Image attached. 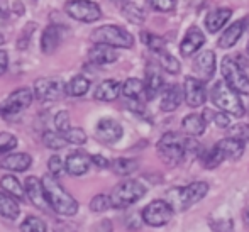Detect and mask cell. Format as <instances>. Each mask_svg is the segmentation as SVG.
Listing matches in <instances>:
<instances>
[{
  "label": "cell",
  "instance_id": "obj_29",
  "mask_svg": "<svg viewBox=\"0 0 249 232\" xmlns=\"http://www.w3.org/2000/svg\"><path fill=\"white\" fill-rule=\"evenodd\" d=\"M205 119L198 114H190L183 119V129L190 136H202L205 132Z\"/></svg>",
  "mask_w": 249,
  "mask_h": 232
},
{
  "label": "cell",
  "instance_id": "obj_4",
  "mask_svg": "<svg viewBox=\"0 0 249 232\" xmlns=\"http://www.w3.org/2000/svg\"><path fill=\"white\" fill-rule=\"evenodd\" d=\"M220 71H222L224 82L229 89H232L236 93L249 95V78L244 71L243 65L237 61L234 56H226L220 63Z\"/></svg>",
  "mask_w": 249,
  "mask_h": 232
},
{
  "label": "cell",
  "instance_id": "obj_6",
  "mask_svg": "<svg viewBox=\"0 0 249 232\" xmlns=\"http://www.w3.org/2000/svg\"><path fill=\"white\" fill-rule=\"evenodd\" d=\"M210 98H212L213 105H217L220 110L227 112V114L234 115V117H243L244 115V107L239 95L232 89H229L226 82H219L213 85Z\"/></svg>",
  "mask_w": 249,
  "mask_h": 232
},
{
  "label": "cell",
  "instance_id": "obj_51",
  "mask_svg": "<svg viewBox=\"0 0 249 232\" xmlns=\"http://www.w3.org/2000/svg\"><path fill=\"white\" fill-rule=\"evenodd\" d=\"M244 22H246V31L249 33V16L246 17V19H244Z\"/></svg>",
  "mask_w": 249,
  "mask_h": 232
},
{
  "label": "cell",
  "instance_id": "obj_27",
  "mask_svg": "<svg viewBox=\"0 0 249 232\" xmlns=\"http://www.w3.org/2000/svg\"><path fill=\"white\" fill-rule=\"evenodd\" d=\"M0 186L3 188V192L9 193V195L14 196L16 200H24L27 195L26 186H22V183H20L16 177H12V175H5V177H2V180H0Z\"/></svg>",
  "mask_w": 249,
  "mask_h": 232
},
{
  "label": "cell",
  "instance_id": "obj_46",
  "mask_svg": "<svg viewBox=\"0 0 249 232\" xmlns=\"http://www.w3.org/2000/svg\"><path fill=\"white\" fill-rule=\"evenodd\" d=\"M151 7L158 12H171L177 5L175 0H149Z\"/></svg>",
  "mask_w": 249,
  "mask_h": 232
},
{
  "label": "cell",
  "instance_id": "obj_42",
  "mask_svg": "<svg viewBox=\"0 0 249 232\" xmlns=\"http://www.w3.org/2000/svg\"><path fill=\"white\" fill-rule=\"evenodd\" d=\"M229 132H231L229 138H234V139L241 141V143H246V141H249V125L248 124L232 125V127L229 129Z\"/></svg>",
  "mask_w": 249,
  "mask_h": 232
},
{
  "label": "cell",
  "instance_id": "obj_43",
  "mask_svg": "<svg viewBox=\"0 0 249 232\" xmlns=\"http://www.w3.org/2000/svg\"><path fill=\"white\" fill-rule=\"evenodd\" d=\"M54 127L58 132H66L70 129V114L66 110H61L54 115Z\"/></svg>",
  "mask_w": 249,
  "mask_h": 232
},
{
  "label": "cell",
  "instance_id": "obj_1",
  "mask_svg": "<svg viewBox=\"0 0 249 232\" xmlns=\"http://www.w3.org/2000/svg\"><path fill=\"white\" fill-rule=\"evenodd\" d=\"M43 185H44V192H46L48 202H50L51 209L56 214L63 217H71L78 212V202L59 185V181L56 180V177L53 175H46L43 178Z\"/></svg>",
  "mask_w": 249,
  "mask_h": 232
},
{
  "label": "cell",
  "instance_id": "obj_25",
  "mask_svg": "<svg viewBox=\"0 0 249 232\" xmlns=\"http://www.w3.org/2000/svg\"><path fill=\"white\" fill-rule=\"evenodd\" d=\"M220 151L224 153L226 160H239L244 153V143L234 139V138H226L215 144Z\"/></svg>",
  "mask_w": 249,
  "mask_h": 232
},
{
  "label": "cell",
  "instance_id": "obj_44",
  "mask_svg": "<svg viewBox=\"0 0 249 232\" xmlns=\"http://www.w3.org/2000/svg\"><path fill=\"white\" fill-rule=\"evenodd\" d=\"M48 168H50L53 177H58V175H61L65 171L66 163L59 156H51L50 161H48Z\"/></svg>",
  "mask_w": 249,
  "mask_h": 232
},
{
  "label": "cell",
  "instance_id": "obj_53",
  "mask_svg": "<svg viewBox=\"0 0 249 232\" xmlns=\"http://www.w3.org/2000/svg\"><path fill=\"white\" fill-rule=\"evenodd\" d=\"M246 219H248V222H249V205H248V209H246Z\"/></svg>",
  "mask_w": 249,
  "mask_h": 232
},
{
  "label": "cell",
  "instance_id": "obj_22",
  "mask_svg": "<svg viewBox=\"0 0 249 232\" xmlns=\"http://www.w3.org/2000/svg\"><path fill=\"white\" fill-rule=\"evenodd\" d=\"M183 98H185V93H183V89H180V85L168 87L163 93V98H161V110H164V112L177 110Z\"/></svg>",
  "mask_w": 249,
  "mask_h": 232
},
{
  "label": "cell",
  "instance_id": "obj_54",
  "mask_svg": "<svg viewBox=\"0 0 249 232\" xmlns=\"http://www.w3.org/2000/svg\"><path fill=\"white\" fill-rule=\"evenodd\" d=\"M114 2H122V0H114Z\"/></svg>",
  "mask_w": 249,
  "mask_h": 232
},
{
  "label": "cell",
  "instance_id": "obj_41",
  "mask_svg": "<svg viewBox=\"0 0 249 232\" xmlns=\"http://www.w3.org/2000/svg\"><path fill=\"white\" fill-rule=\"evenodd\" d=\"M112 207V200L108 195H104V193H100V195H95L92 198V202H90V209L93 210V212H105V210H108Z\"/></svg>",
  "mask_w": 249,
  "mask_h": 232
},
{
  "label": "cell",
  "instance_id": "obj_35",
  "mask_svg": "<svg viewBox=\"0 0 249 232\" xmlns=\"http://www.w3.org/2000/svg\"><path fill=\"white\" fill-rule=\"evenodd\" d=\"M122 16L132 24H142L146 19L144 10L139 5H136V3H124V7H122Z\"/></svg>",
  "mask_w": 249,
  "mask_h": 232
},
{
  "label": "cell",
  "instance_id": "obj_11",
  "mask_svg": "<svg viewBox=\"0 0 249 232\" xmlns=\"http://www.w3.org/2000/svg\"><path fill=\"white\" fill-rule=\"evenodd\" d=\"M34 95L41 102H56L66 95V87L59 80L39 78L34 83Z\"/></svg>",
  "mask_w": 249,
  "mask_h": 232
},
{
  "label": "cell",
  "instance_id": "obj_52",
  "mask_svg": "<svg viewBox=\"0 0 249 232\" xmlns=\"http://www.w3.org/2000/svg\"><path fill=\"white\" fill-rule=\"evenodd\" d=\"M3 43H5V39H3V36H2V34H0V46H2Z\"/></svg>",
  "mask_w": 249,
  "mask_h": 232
},
{
  "label": "cell",
  "instance_id": "obj_19",
  "mask_svg": "<svg viewBox=\"0 0 249 232\" xmlns=\"http://www.w3.org/2000/svg\"><path fill=\"white\" fill-rule=\"evenodd\" d=\"M232 16V10L227 9V7H222V9H215V10H210L205 17V27L209 33L215 34L220 31V27H224V24L231 19Z\"/></svg>",
  "mask_w": 249,
  "mask_h": 232
},
{
  "label": "cell",
  "instance_id": "obj_17",
  "mask_svg": "<svg viewBox=\"0 0 249 232\" xmlns=\"http://www.w3.org/2000/svg\"><path fill=\"white\" fill-rule=\"evenodd\" d=\"M63 33H65V27L63 26H56V24L48 26L43 31V36H41V51L44 54H50V53L56 51V48L63 41Z\"/></svg>",
  "mask_w": 249,
  "mask_h": 232
},
{
  "label": "cell",
  "instance_id": "obj_20",
  "mask_svg": "<svg viewBox=\"0 0 249 232\" xmlns=\"http://www.w3.org/2000/svg\"><path fill=\"white\" fill-rule=\"evenodd\" d=\"M89 58L92 63L102 66V65H110V63L117 61L119 54H117V51H114L112 46H107V44H97V46H93L90 49Z\"/></svg>",
  "mask_w": 249,
  "mask_h": 232
},
{
  "label": "cell",
  "instance_id": "obj_45",
  "mask_svg": "<svg viewBox=\"0 0 249 232\" xmlns=\"http://www.w3.org/2000/svg\"><path fill=\"white\" fill-rule=\"evenodd\" d=\"M210 226L215 232H234V222L231 219L210 220Z\"/></svg>",
  "mask_w": 249,
  "mask_h": 232
},
{
  "label": "cell",
  "instance_id": "obj_10",
  "mask_svg": "<svg viewBox=\"0 0 249 232\" xmlns=\"http://www.w3.org/2000/svg\"><path fill=\"white\" fill-rule=\"evenodd\" d=\"M33 102V92L29 89H19L9 95L5 102L0 105V115L3 119H12L14 115L26 110Z\"/></svg>",
  "mask_w": 249,
  "mask_h": 232
},
{
  "label": "cell",
  "instance_id": "obj_37",
  "mask_svg": "<svg viewBox=\"0 0 249 232\" xmlns=\"http://www.w3.org/2000/svg\"><path fill=\"white\" fill-rule=\"evenodd\" d=\"M141 41L148 46L153 53H158V51H163L164 48H166V43H164L163 37L156 36V34L153 33H148V31H144V33H141Z\"/></svg>",
  "mask_w": 249,
  "mask_h": 232
},
{
  "label": "cell",
  "instance_id": "obj_47",
  "mask_svg": "<svg viewBox=\"0 0 249 232\" xmlns=\"http://www.w3.org/2000/svg\"><path fill=\"white\" fill-rule=\"evenodd\" d=\"M213 122H215L219 127H227L231 124V119L226 114H215L213 115Z\"/></svg>",
  "mask_w": 249,
  "mask_h": 232
},
{
  "label": "cell",
  "instance_id": "obj_28",
  "mask_svg": "<svg viewBox=\"0 0 249 232\" xmlns=\"http://www.w3.org/2000/svg\"><path fill=\"white\" fill-rule=\"evenodd\" d=\"M20 214L19 203L14 196H10L9 193L0 192V215L5 217V219H17Z\"/></svg>",
  "mask_w": 249,
  "mask_h": 232
},
{
  "label": "cell",
  "instance_id": "obj_36",
  "mask_svg": "<svg viewBox=\"0 0 249 232\" xmlns=\"http://www.w3.org/2000/svg\"><path fill=\"white\" fill-rule=\"evenodd\" d=\"M43 143L50 149H63V147H66V144H70L61 132H51V131H46L43 134Z\"/></svg>",
  "mask_w": 249,
  "mask_h": 232
},
{
  "label": "cell",
  "instance_id": "obj_7",
  "mask_svg": "<svg viewBox=\"0 0 249 232\" xmlns=\"http://www.w3.org/2000/svg\"><path fill=\"white\" fill-rule=\"evenodd\" d=\"M146 195V186L136 180H125L112 190V207L114 209H127L132 203L141 200Z\"/></svg>",
  "mask_w": 249,
  "mask_h": 232
},
{
  "label": "cell",
  "instance_id": "obj_30",
  "mask_svg": "<svg viewBox=\"0 0 249 232\" xmlns=\"http://www.w3.org/2000/svg\"><path fill=\"white\" fill-rule=\"evenodd\" d=\"M110 168L115 175H119V177H127V175H132L136 170H138L139 164L136 160H129V158H117V160L112 161Z\"/></svg>",
  "mask_w": 249,
  "mask_h": 232
},
{
  "label": "cell",
  "instance_id": "obj_39",
  "mask_svg": "<svg viewBox=\"0 0 249 232\" xmlns=\"http://www.w3.org/2000/svg\"><path fill=\"white\" fill-rule=\"evenodd\" d=\"M65 136V139L68 141L70 144H75V146H82V144L87 143V134L83 129L80 127H70L66 132H61Z\"/></svg>",
  "mask_w": 249,
  "mask_h": 232
},
{
  "label": "cell",
  "instance_id": "obj_21",
  "mask_svg": "<svg viewBox=\"0 0 249 232\" xmlns=\"http://www.w3.org/2000/svg\"><path fill=\"white\" fill-rule=\"evenodd\" d=\"M33 160H31L29 154L26 153H14L5 156L0 161V168L7 171H26L31 166Z\"/></svg>",
  "mask_w": 249,
  "mask_h": 232
},
{
  "label": "cell",
  "instance_id": "obj_14",
  "mask_svg": "<svg viewBox=\"0 0 249 232\" xmlns=\"http://www.w3.org/2000/svg\"><path fill=\"white\" fill-rule=\"evenodd\" d=\"M24 186H26V193H27V196H29V200L37 209L44 210V212H46L48 209H51L50 202H48L46 192H44L43 180H39V178H36V177H27Z\"/></svg>",
  "mask_w": 249,
  "mask_h": 232
},
{
  "label": "cell",
  "instance_id": "obj_38",
  "mask_svg": "<svg viewBox=\"0 0 249 232\" xmlns=\"http://www.w3.org/2000/svg\"><path fill=\"white\" fill-rule=\"evenodd\" d=\"M20 231L22 232H46L48 227L39 217L29 215L24 219L22 224H20Z\"/></svg>",
  "mask_w": 249,
  "mask_h": 232
},
{
  "label": "cell",
  "instance_id": "obj_40",
  "mask_svg": "<svg viewBox=\"0 0 249 232\" xmlns=\"http://www.w3.org/2000/svg\"><path fill=\"white\" fill-rule=\"evenodd\" d=\"M17 147V138L10 132H0V156L9 154Z\"/></svg>",
  "mask_w": 249,
  "mask_h": 232
},
{
  "label": "cell",
  "instance_id": "obj_9",
  "mask_svg": "<svg viewBox=\"0 0 249 232\" xmlns=\"http://www.w3.org/2000/svg\"><path fill=\"white\" fill-rule=\"evenodd\" d=\"M175 210L166 200H154V202L148 203L142 210V220L151 227H163L173 217Z\"/></svg>",
  "mask_w": 249,
  "mask_h": 232
},
{
  "label": "cell",
  "instance_id": "obj_32",
  "mask_svg": "<svg viewBox=\"0 0 249 232\" xmlns=\"http://www.w3.org/2000/svg\"><path fill=\"white\" fill-rule=\"evenodd\" d=\"M144 92V83L139 78H127L122 85V95L125 98H131V100H136L139 98Z\"/></svg>",
  "mask_w": 249,
  "mask_h": 232
},
{
  "label": "cell",
  "instance_id": "obj_34",
  "mask_svg": "<svg viewBox=\"0 0 249 232\" xmlns=\"http://www.w3.org/2000/svg\"><path fill=\"white\" fill-rule=\"evenodd\" d=\"M156 54H158V61H160L161 68L166 70L168 73H171V75H177V73L181 70L180 61H178L175 56H171L166 49H163V51H158Z\"/></svg>",
  "mask_w": 249,
  "mask_h": 232
},
{
  "label": "cell",
  "instance_id": "obj_26",
  "mask_svg": "<svg viewBox=\"0 0 249 232\" xmlns=\"http://www.w3.org/2000/svg\"><path fill=\"white\" fill-rule=\"evenodd\" d=\"M164 87V80L163 75L158 71L156 68L148 70V75H146V83H144V92H146V98L148 100H153L158 95L161 89Z\"/></svg>",
  "mask_w": 249,
  "mask_h": 232
},
{
  "label": "cell",
  "instance_id": "obj_33",
  "mask_svg": "<svg viewBox=\"0 0 249 232\" xmlns=\"http://www.w3.org/2000/svg\"><path fill=\"white\" fill-rule=\"evenodd\" d=\"M200 160H202L203 166L209 168V170H213V168H217L224 160H226V156H224V153L219 149V147L213 146V147H210L209 151H205V153L200 156Z\"/></svg>",
  "mask_w": 249,
  "mask_h": 232
},
{
  "label": "cell",
  "instance_id": "obj_49",
  "mask_svg": "<svg viewBox=\"0 0 249 232\" xmlns=\"http://www.w3.org/2000/svg\"><path fill=\"white\" fill-rule=\"evenodd\" d=\"M92 163H95L99 168H108V166H110V163L107 161V158H104L102 154H93V156H92Z\"/></svg>",
  "mask_w": 249,
  "mask_h": 232
},
{
  "label": "cell",
  "instance_id": "obj_24",
  "mask_svg": "<svg viewBox=\"0 0 249 232\" xmlns=\"http://www.w3.org/2000/svg\"><path fill=\"white\" fill-rule=\"evenodd\" d=\"M244 29H246V22H244V19L236 20L234 24H231L229 29H227L226 33H224L222 36H220L219 46L222 48V49L232 48L234 44H236L237 41H239V37H241V34H243Z\"/></svg>",
  "mask_w": 249,
  "mask_h": 232
},
{
  "label": "cell",
  "instance_id": "obj_48",
  "mask_svg": "<svg viewBox=\"0 0 249 232\" xmlns=\"http://www.w3.org/2000/svg\"><path fill=\"white\" fill-rule=\"evenodd\" d=\"M7 68H9V54L0 49V76L7 71Z\"/></svg>",
  "mask_w": 249,
  "mask_h": 232
},
{
  "label": "cell",
  "instance_id": "obj_5",
  "mask_svg": "<svg viewBox=\"0 0 249 232\" xmlns=\"http://www.w3.org/2000/svg\"><path fill=\"white\" fill-rule=\"evenodd\" d=\"M93 43L97 44H107L112 48H132L134 46V37L129 31L119 26H102L92 31L90 34Z\"/></svg>",
  "mask_w": 249,
  "mask_h": 232
},
{
  "label": "cell",
  "instance_id": "obj_18",
  "mask_svg": "<svg viewBox=\"0 0 249 232\" xmlns=\"http://www.w3.org/2000/svg\"><path fill=\"white\" fill-rule=\"evenodd\" d=\"M90 163H92V156L83 151H75L66 158V171L73 177H82L89 171Z\"/></svg>",
  "mask_w": 249,
  "mask_h": 232
},
{
  "label": "cell",
  "instance_id": "obj_23",
  "mask_svg": "<svg viewBox=\"0 0 249 232\" xmlns=\"http://www.w3.org/2000/svg\"><path fill=\"white\" fill-rule=\"evenodd\" d=\"M119 93H122V85L117 82V80H105L102 82L99 87H97L95 93V100L100 102H114L115 98L119 97Z\"/></svg>",
  "mask_w": 249,
  "mask_h": 232
},
{
  "label": "cell",
  "instance_id": "obj_12",
  "mask_svg": "<svg viewBox=\"0 0 249 232\" xmlns=\"http://www.w3.org/2000/svg\"><path fill=\"white\" fill-rule=\"evenodd\" d=\"M183 93H185V102L188 107L197 108L200 105L205 104L207 100V90L202 80H198L197 76H187L183 85Z\"/></svg>",
  "mask_w": 249,
  "mask_h": 232
},
{
  "label": "cell",
  "instance_id": "obj_3",
  "mask_svg": "<svg viewBox=\"0 0 249 232\" xmlns=\"http://www.w3.org/2000/svg\"><path fill=\"white\" fill-rule=\"evenodd\" d=\"M158 154L163 163L177 166L187 158V139L180 138L177 132H166L158 143Z\"/></svg>",
  "mask_w": 249,
  "mask_h": 232
},
{
  "label": "cell",
  "instance_id": "obj_16",
  "mask_svg": "<svg viewBox=\"0 0 249 232\" xmlns=\"http://www.w3.org/2000/svg\"><path fill=\"white\" fill-rule=\"evenodd\" d=\"M203 43H205V36H203V33L200 31V27L192 26V27H188L187 34H185L183 41H181L180 53L183 56H192L194 53H197L198 49L203 46Z\"/></svg>",
  "mask_w": 249,
  "mask_h": 232
},
{
  "label": "cell",
  "instance_id": "obj_31",
  "mask_svg": "<svg viewBox=\"0 0 249 232\" xmlns=\"http://www.w3.org/2000/svg\"><path fill=\"white\" fill-rule=\"evenodd\" d=\"M89 89H90V80L78 75V76H73L68 82V85H66V93L71 95V97H83V95L89 92Z\"/></svg>",
  "mask_w": 249,
  "mask_h": 232
},
{
  "label": "cell",
  "instance_id": "obj_50",
  "mask_svg": "<svg viewBox=\"0 0 249 232\" xmlns=\"http://www.w3.org/2000/svg\"><path fill=\"white\" fill-rule=\"evenodd\" d=\"M5 20H7V16L2 12V10H0V27H2L3 24H5Z\"/></svg>",
  "mask_w": 249,
  "mask_h": 232
},
{
  "label": "cell",
  "instance_id": "obj_55",
  "mask_svg": "<svg viewBox=\"0 0 249 232\" xmlns=\"http://www.w3.org/2000/svg\"><path fill=\"white\" fill-rule=\"evenodd\" d=\"M248 54H249V44H248Z\"/></svg>",
  "mask_w": 249,
  "mask_h": 232
},
{
  "label": "cell",
  "instance_id": "obj_15",
  "mask_svg": "<svg viewBox=\"0 0 249 232\" xmlns=\"http://www.w3.org/2000/svg\"><path fill=\"white\" fill-rule=\"evenodd\" d=\"M194 73L198 80L209 82L215 73V54L213 51H202L194 61Z\"/></svg>",
  "mask_w": 249,
  "mask_h": 232
},
{
  "label": "cell",
  "instance_id": "obj_8",
  "mask_svg": "<svg viewBox=\"0 0 249 232\" xmlns=\"http://www.w3.org/2000/svg\"><path fill=\"white\" fill-rule=\"evenodd\" d=\"M65 12L80 22H95L102 17L99 3L92 0H70L65 3Z\"/></svg>",
  "mask_w": 249,
  "mask_h": 232
},
{
  "label": "cell",
  "instance_id": "obj_13",
  "mask_svg": "<svg viewBox=\"0 0 249 232\" xmlns=\"http://www.w3.org/2000/svg\"><path fill=\"white\" fill-rule=\"evenodd\" d=\"M122 125L119 124L117 121H114V119H100L99 124H97L95 127V136L97 139L100 141V143L104 144H114L117 143L119 139L122 138Z\"/></svg>",
  "mask_w": 249,
  "mask_h": 232
},
{
  "label": "cell",
  "instance_id": "obj_2",
  "mask_svg": "<svg viewBox=\"0 0 249 232\" xmlns=\"http://www.w3.org/2000/svg\"><path fill=\"white\" fill-rule=\"evenodd\" d=\"M209 193V185L205 181H194V183L187 186H177V188H171L166 193V202L171 205L173 210H183L190 209L194 203L200 202L203 196Z\"/></svg>",
  "mask_w": 249,
  "mask_h": 232
}]
</instances>
